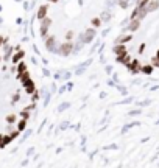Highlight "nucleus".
Returning <instances> with one entry per match:
<instances>
[{
  "instance_id": "1",
  "label": "nucleus",
  "mask_w": 159,
  "mask_h": 168,
  "mask_svg": "<svg viewBox=\"0 0 159 168\" xmlns=\"http://www.w3.org/2000/svg\"><path fill=\"white\" fill-rule=\"evenodd\" d=\"M72 50H73V42L72 41H66V42H63V44L58 45L56 53L61 55V56H69L72 53Z\"/></svg>"
},
{
  "instance_id": "36",
  "label": "nucleus",
  "mask_w": 159,
  "mask_h": 168,
  "mask_svg": "<svg viewBox=\"0 0 159 168\" xmlns=\"http://www.w3.org/2000/svg\"><path fill=\"white\" fill-rule=\"evenodd\" d=\"M115 148H117L115 145H111V146H106V150H115Z\"/></svg>"
},
{
  "instance_id": "5",
  "label": "nucleus",
  "mask_w": 159,
  "mask_h": 168,
  "mask_svg": "<svg viewBox=\"0 0 159 168\" xmlns=\"http://www.w3.org/2000/svg\"><path fill=\"white\" fill-rule=\"evenodd\" d=\"M20 83H22V86H24L25 92L28 93V95H31L33 92H36V86H34V81H33L31 78L25 79V81H20Z\"/></svg>"
},
{
  "instance_id": "28",
  "label": "nucleus",
  "mask_w": 159,
  "mask_h": 168,
  "mask_svg": "<svg viewBox=\"0 0 159 168\" xmlns=\"http://www.w3.org/2000/svg\"><path fill=\"white\" fill-rule=\"evenodd\" d=\"M20 117H22V118H25V120H28V118H30V112H28L27 109H24V110L20 112Z\"/></svg>"
},
{
  "instance_id": "10",
  "label": "nucleus",
  "mask_w": 159,
  "mask_h": 168,
  "mask_svg": "<svg viewBox=\"0 0 159 168\" xmlns=\"http://www.w3.org/2000/svg\"><path fill=\"white\" fill-rule=\"evenodd\" d=\"M128 68H130L133 73H137V72H141V64H139L137 61H131V62L128 64Z\"/></svg>"
},
{
  "instance_id": "18",
  "label": "nucleus",
  "mask_w": 159,
  "mask_h": 168,
  "mask_svg": "<svg viewBox=\"0 0 159 168\" xmlns=\"http://www.w3.org/2000/svg\"><path fill=\"white\" fill-rule=\"evenodd\" d=\"M91 25L94 26V28H100V25H102V20H100V17H92V19H91Z\"/></svg>"
},
{
  "instance_id": "6",
  "label": "nucleus",
  "mask_w": 159,
  "mask_h": 168,
  "mask_svg": "<svg viewBox=\"0 0 159 168\" xmlns=\"http://www.w3.org/2000/svg\"><path fill=\"white\" fill-rule=\"evenodd\" d=\"M48 16V5H41L39 8H38V11H36V17L39 19V20H42L44 17H47Z\"/></svg>"
},
{
  "instance_id": "2",
  "label": "nucleus",
  "mask_w": 159,
  "mask_h": 168,
  "mask_svg": "<svg viewBox=\"0 0 159 168\" xmlns=\"http://www.w3.org/2000/svg\"><path fill=\"white\" fill-rule=\"evenodd\" d=\"M95 36H97L95 28H87L84 33H81V34H80L78 41H80V42H83V44H91V42L95 39Z\"/></svg>"
},
{
  "instance_id": "8",
  "label": "nucleus",
  "mask_w": 159,
  "mask_h": 168,
  "mask_svg": "<svg viewBox=\"0 0 159 168\" xmlns=\"http://www.w3.org/2000/svg\"><path fill=\"white\" fill-rule=\"evenodd\" d=\"M159 8V0H148V3L145 5L147 13H151V11H156Z\"/></svg>"
},
{
  "instance_id": "3",
  "label": "nucleus",
  "mask_w": 159,
  "mask_h": 168,
  "mask_svg": "<svg viewBox=\"0 0 159 168\" xmlns=\"http://www.w3.org/2000/svg\"><path fill=\"white\" fill-rule=\"evenodd\" d=\"M50 26H52V19L47 16V17H44V19L41 20V26H39V34H41L42 37H45V36L48 34Z\"/></svg>"
},
{
  "instance_id": "7",
  "label": "nucleus",
  "mask_w": 159,
  "mask_h": 168,
  "mask_svg": "<svg viewBox=\"0 0 159 168\" xmlns=\"http://www.w3.org/2000/svg\"><path fill=\"white\" fill-rule=\"evenodd\" d=\"M13 51H14V47H13V45H10L8 42H6V44H3V53H5V55H3V59H5V61H10V59H11V55H13Z\"/></svg>"
},
{
  "instance_id": "16",
  "label": "nucleus",
  "mask_w": 159,
  "mask_h": 168,
  "mask_svg": "<svg viewBox=\"0 0 159 168\" xmlns=\"http://www.w3.org/2000/svg\"><path fill=\"white\" fill-rule=\"evenodd\" d=\"M24 72H27V64L24 61H20V62H17V75L24 73Z\"/></svg>"
},
{
  "instance_id": "26",
  "label": "nucleus",
  "mask_w": 159,
  "mask_h": 168,
  "mask_svg": "<svg viewBox=\"0 0 159 168\" xmlns=\"http://www.w3.org/2000/svg\"><path fill=\"white\" fill-rule=\"evenodd\" d=\"M141 70L143 72V73H151L153 67H151V66H145V67H141Z\"/></svg>"
},
{
  "instance_id": "24",
  "label": "nucleus",
  "mask_w": 159,
  "mask_h": 168,
  "mask_svg": "<svg viewBox=\"0 0 159 168\" xmlns=\"http://www.w3.org/2000/svg\"><path fill=\"white\" fill-rule=\"evenodd\" d=\"M16 115H13V114H11V115H6V121H8L10 125H13V123H16Z\"/></svg>"
},
{
  "instance_id": "32",
  "label": "nucleus",
  "mask_w": 159,
  "mask_h": 168,
  "mask_svg": "<svg viewBox=\"0 0 159 168\" xmlns=\"http://www.w3.org/2000/svg\"><path fill=\"white\" fill-rule=\"evenodd\" d=\"M27 110H28V112H30V110H33V109H36V104H34V103H33V104H30V106H27V108H25Z\"/></svg>"
},
{
  "instance_id": "12",
  "label": "nucleus",
  "mask_w": 159,
  "mask_h": 168,
  "mask_svg": "<svg viewBox=\"0 0 159 168\" xmlns=\"http://www.w3.org/2000/svg\"><path fill=\"white\" fill-rule=\"evenodd\" d=\"M111 17H112V13L106 9V11H103V13H102V16H100V20H102V22H109Z\"/></svg>"
},
{
  "instance_id": "9",
  "label": "nucleus",
  "mask_w": 159,
  "mask_h": 168,
  "mask_svg": "<svg viewBox=\"0 0 159 168\" xmlns=\"http://www.w3.org/2000/svg\"><path fill=\"white\" fill-rule=\"evenodd\" d=\"M24 56H25V51H22V50H17L14 55H11V62L13 64H17V62H20L22 59H24Z\"/></svg>"
},
{
  "instance_id": "31",
  "label": "nucleus",
  "mask_w": 159,
  "mask_h": 168,
  "mask_svg": "<svg viewBox=\"0 0 159 168\" xmlns=\"http://www.w3.org/2000/svg\"><path fill=\"white\" fill-rule=\"evenodd\" d=\"M33 154H34V148L31 146V148H28V150H27V156L30 157V156H33Z\"/></svg>"
},
{
  "instance_id": "33",
  "label": "nucleus",
  "mask_w": 159,
  "mask_h": 168,
  "mask_svg": "<svg viewBox=\"0 0 159 168\" xmlns=\"http://www.w3.org/2000/svg\"><path fill=\"white\" fill-rule=\"evenodd\" d=\"M153 64H156V66H159V51H158V55H156V58L153 59Z\"/></svg>"
},
{
  "instance_id": "27",
  "label": "nucleus",
  "mask_w": 159,
  "mask_h": 168,
  "mask_svg": "<svg viewBox=\"0 0 159 168\" xmlns=\"http://www.w3.org/2000/svg\"><path fill=\"white\" fill-rule=\"evenodd\" d=\"M119 6L120 8H128V0H119Z\"/></svg>"
},
{
  "instance_id": "14",
  "label": "nucleus",
  "mask_w": 159,
  "mask_h": 168,
  "mask_svg": "<svg viewBox=\"0 0 159 168\" xmlns=\"http://www.w3.org/2000/svg\"><path fill=\"white\" fill-rule=\"evenodd\" d=\"M8 143H11V140H10L8 135H0V150H3Z\"/></svg>"
},
{
  "instance_id": "15",
  "label": "nucleus",
  "mask_w": 159,
  "mask_h": 168,
  "mask_svg": "<svg viewBox=\"0 0 159 168\" xmlns=\"http://www.w3.org/2000/svg\"><path fill=\"white\" fill-rule=\"evenodd\" d=\"M117 62H123V64H130V56H128V53H123V55H119L117 56Z\"/></svg>"
},
{
  "instance_id": "29",
  "label": "nucleus",
  "mask_w": 159,
  "mask_h": 168,
  "mask_svg": "<svg viewBox=\"0 0 159 168\" xmlns=\"http://www.w3.org/2000/svg\"><path fill=\"white\" fill-rule=\"evenodd\" d=\"M72 39H73V31L69 30V31L66 33V41H72Z\"/></svg>"
},
{
  "instance_id": "35",
  "label": "nucleus",
  "mask_w": 159,
  "mask_h": 168,
  "mask_svg": "<svg viewBox=\"0 0 159 168\" xmlns=\"http://www.w3.org/2000/svg\"><path fill=\"white\" fill-rule=\"evenodd\" d=\"M66 89H67V87L63 86V87H59V90H58V92H59V93H64V92H66Z\"/></svg>"
},
{
  "instance_id": "22",
  "label": "nucleus",
  "mask_w": 159,
  "mask_h": 168,
  "mask_svg": "<svg viewBox=\"0 0 159 168\" xmlns=\"http://www.w3.org/2000/svg\"><path fill=\"white\" fill-rule=\"evenodd\" d=\"M31 134H33V131H31V129H27V131L24 132V134H22V139H20V142H25V140L28 139V137L31 135Z\"/></svg>"
},
{
  "instance_id": "4",
  "label": "nucleus",
  "mask_w": 159,
  "mask_h": 168,
  "mask_svg": "<svg viewBox=\"0 0 159 168\" xmlns=\"http://www.w3.org/2000/svg\"><path fill=\"white\" fill-rule=\"evenodd\" d=\"M45 48L52 53H56V48H58V42H56V37L55 36H45Z\"/></svg>"
},
{
  "instance_id": "21",
  "label": "nucleus",
  "mask_w": 159,
  "mask_h": 168,
  "mask_svg": "<svg viewBox=\"0 0 159 168\" xmlns=\"http://www.w3.org/2000/svg\"><path fill=\"white\" fill-rule=\"evenodd\" d=\"M69 79L70 78V72H66V70H59V79Z\"/></svg>"
},
{
  "instance_id": "11",
  "label": "nucleus",
  "mask_w": 159,
  "mask_h": 168,
  "mask_svg": "<svg viewBox=\"0 0 159 168\" xmlns=\"http://www.w3.org/2000/svg\"><path fill=\"white\" fill-rule=\"evenodd\" d=\"M112 51L115 53V55H123V53H126V50H125V45L123 44H115L114 45V48H112Z\"/></svg>"
},
{
  "instance_id": "25",
  "label": "nucleus",
  "mask_w": 159,
  "mask_h": 168,
  "mask_svg": "<svg viewBox=\"0 0 159 168\" xmlns=\"http://www.w3.org/2000/svg\"><path fill=\"white\" fill-rule=\"evenodd\" d=\"M69 126H70V123H69V121H63V123L59 125V129H61V131H66Z\"/></svg>"
},
{
  "instance_id": "30",
  "label": "nucleus",
  "mask_w": 159,
  "mask_h": 168,
  "mask_svg": "<svg viewBox=\"0 0 159 168\" xmlns=\"http://www.w3.org/2000/svg\"><path fill=\"white\" fill-rule=\"evenodd\" d=\"M19 98H20V95H19V93H14L13 95V104H16V103L19 101Z\"/></svg>"
},
{
  "instance_id": "17",
  "label": "nucleus",
  "mask_w": 159,
  "mask_h": 168,
  "mask_svg": "<svg viewBox=\"0 0 159 168\" xmlns=\"http://www.w3.org/2000/svg\"><path fill=\"white\" fill-rule=\"evenodd\" d=\"M24 129H27V120H25V118H22V120L17 123V131L19 132H24Z\"/></svg>"
},
{
  "instance_id": "23",
  "label": "nucleus",
  "mask_w": 159,
  "mask_h": 168,
  "mask_svg": "<svg viewBox=\"0 0 159 168\" xmlns=\"http://www.w3.org/2000/svg\"><path fill=\"white\" fill-rule=\"evenodd\" d=\"M50 98H52V93H47V92H45L44 93V106H48V103H50Z\"/></svg>"
},
{
  "instance_id": "20",
  "label": "nucleus",
  "mask_w": 159,
  "mask_h": 168,
  "mask_svg": "<svg viewBox=\"0 0 159 168\" xmlns=\"http://www.w3.org/2000/svg\"><path fill=\"white\" fill-rule=\"evenodd\" d=\"M69 108H70V103H69V101H64L63 104L58 106V112H64V110L69 109Z\"/></svg>"
},
{
  "instance_id": "13",
  "label": "nucleus",
  "mask_w": 159,
  "mask_h": 168,
  "mask_svg": "<svg viewBox=\"0 0 159 168\" xmlns=\"http://www.w3.org/2000/svg\"><path fill=\"white\" fill-rule=\"evenodd\" d=\"M139 25H141V20H139V19H133L130 26H128V30H130V31H136V30L139 28Z\"/></svg>"
},
{
  "instance_id": "19",
  "label": "nucleus",
  "mask_w": 159,
  "mask_h": 168,
  "mask_svg": "<svg viewBox=\"0 0 159 168\" xmlns=\"http://www.w3.org/2000/svg\"><path fill=\"white\" fill-rule=\"evenodd\" d=\"M83 45H84V44H83V42H80V41H78V42H75V44H73V50H72V53H75V55H76V53H78L81 48H83Z\"/></svg>"
},
{
  "instance_id": "34",
  "label": "nucleus",
  "mask_w": 159,
  "mask_h": 168,
  "mask_svg": "<svg viewBox=\"0 0 159 168\" xmlns=\"http://www.w3.org/2000/svg\"><path fill=\"white\" fill-rule=\"evenodd\" d=\"M139 114H141V110H139V109H136V110H131V112H130V115H139Z\"/></svg>"
},
{
  "instance_id": "37",
  "label": "nucleus",
  "mask_w": 159,
  "mask_h": 168,
  "mask_svg": "<svg viewBox=\"0 0 159 168\" xmlns=\"http://www.w3.org/2000/svg\"><path fill=\"white\" fill-rule=\"evenodd\" d=\"M44 75H45V76H50V72L47 70V68H44Z\"/></svg>"
},
{
  "instance_id": "38",
  "label": "nucleus",
  "mask_w": 159,
  "mask_h": 168,
  "mask_svg": "<svg viewBox=\"0 0 159 168\" xmlns=\"http://www.w3.org/2000/svg\"><path fill=\"white\" fill-rule=\"evenodd\" d=\"M48 2H53V3H56V2H58V0H48Z\"/></svg>"
}]
</instances>
